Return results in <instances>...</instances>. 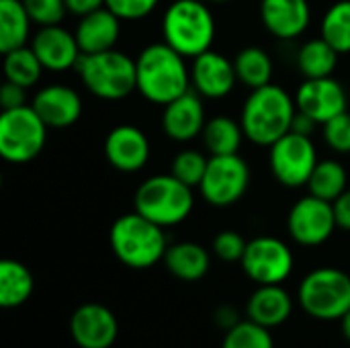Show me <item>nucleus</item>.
I'll return each mask as SVG.
<instances>
[{
    "label": "nucleus",
    "instance_id": "nucleus-1",
    "mask_svg": "<svg viewBox=\"0 0 350 348\" xmlns=\"http://www.w3.org/2000/svg\"><path fill=\"white\" fill-rule=\"evenodd\" d=\"M187 57L174 51L168 43L146 45L135 57L137 92L160 107H166L174 98L191 90V68Z\"/></svg>",
    "mask_w": 350,
    "mask_h": 348
},
{
    "label": "nucleus",
    "instance_id": "nucleus-2",
    "mask_svg": "<svg viewBox=\"0 0 350 348\" xmlns=\"http://www.w3.org/2000/svg\"><path fill=\"white\" fill-rule=\"evenodd\" d=\"M297 113L295 98L279 84L254 88L240 113V123L246 139L256 146L271 148L277 139L291 131Z\"/></svg>",
    "mask_w": 350,
    "mask_h": 348
},
{
    "label": "nucleus",
    "instance_id": "nucleus-3",
    "mask_svg": "<svg viewBox=\"0 0 350 348\" xmlns=\"http://www.w3.org/2000/svg\"><path fill=\"white\" fill-rule=\"evenodd\" d=\"M109 244L119 263L137 271L150 269L164 260L168 250L164 228L139 215L137 211L115 219L109 232Z\"/></svg>",
    "mask_w": 350,
    "mask_h": 348
},
{
    "label": "nucleus",
    "instance_id": "nucleus-4",
    "mask_svg": "<svg viewBox=\"0 0 350 348\" xmlns=\"http://www.w3.org/2000/svg\"><path fill=\"white\" fill-rule=\"evenodd\" d=\"M215 29V16L205 0H174L162 18L164 43L191 59L211 49Z\"/></svg>",
    "mask_w": 350,
    "mask_h": 348
},
{
    "label": "nucleus",
    "instance_id": "nucleus-5",
    "mask_svg": "<svg viewBox=\"0 0 350 348\" xmlns=\"http://www.w3.org/2000/svg\"><path fill=\"white\" fill-rule=\"evenodd\" d=\"M133 205L139 215L166 230L183 224L191 215L195 195L193 187L185 185L174 174H156L137 187Z\"/></svg>",
    "mask_w": 350,
    "mask_h": 348
},
{
    "label": "nucleus",
    "instance_id": "nucleus-6",
    "mask_svg": "<svg viewBox=\"0 0 350 348\" xmlns=\"http://www.w3.org/2000/svg\"><path fill=\"white\" fill-rule=\"evenodd\" d=\"M76 70L82 84L103 101H121L137 90L135 59L123 51L82 53Z\"/></svg>",
    "mask_w": 350,
    "mask_h": 348
},
{
    "label": "nucleus",
    "instance_id": "nucleus-7",
    "mask_svg": "<svg viewBox=\"0 0 350 348\" xmlns=\"http://www.w3.org/2000/svg\"><path fill=\"white\" fill-rule=\"evenodd\" d=\"M297 302L316 320H340L350 310V277L332 267L316 269L299 283Z\"/></svg>",
    "mask_w": 350,
    "mask_h": 348
},
{
    "label": "nucleus",
    "instance_id": "nucleus-8",
    "mask_svg": "<svg viewBox=\"0 0 350 348\" xmlns=\"http://www.w3.org/2000/svg\"><path fill=\"white\" fill-rule=\"evenodd\" d=\"M47 125L31 105L6 109L0 115V156L10 164L35 160L47 142Z\"/></svg>",
    "mask_w": 350,
    "mask_h": 348
},
{
    "label": "nucleus",
    "instance_id": "nucleus-9",
    "mask_svg": "<svg viewBox=\"0 0 350 348\" xmlns=\"http://www.w3.org/2000/svg\"><path fill=\"white\" fill-rule=\"evenodd\" d=\"M318 162V150L310 135L289 131L269 148L271 172L287 189L308 187Z\"/></svg>",
    "mask_w": 350,
    "mask_h": 348
},
{
    "label": "nucleus",
    "instance_id": "nucleus-10",
    "mask_svg": "<svg viewBox=\"0 0 350 348\" xmlns=\"http://www.w3.org/2000/svg\"><path fill=\"white\" fill-rule=\"evenodd\" d=\"M250 187V166L240 154L211 156L199 193L213 207H230L238 203Z\"/></svg>",
    "mask_w": 350,
    "mask_h": 348
},
{
    "label": "nucleus",
    "instance_id": "nucleus-11",
    "mask_svg": "<svg viewBox=\"0 0 350 348\" xmlns=\"http://www.w3.org/2000/svg\"><path fill=\"white\" fill-rule=\"evenodd\" d=\"M246 277L256 285H283L295 267L291 248L275 236H258L248 242L240 260Z\"/></svg>",
    "mask_w": 350,
    "mask_h": 348
},
{
    "label": "nucleus",
    "instance_id": "nucleus-12",
    "mask_svg": "<svg viewBox=\"0 0 350 348\" xmlns=\"http://www.w3.org/2000/svg\"><path fill=\"white\" fill-rule=\"evenodd\" d=\"M334 205L320 197H301L287 215V232L299 246L314 248L328 242L336 230Z\"/></svg>",
    "mask_w": 350,
    "mask_h": 348
},
{
    "label": "nucleus",
    "instance_id": "nucleus-13",
    "mask_svg": "<svg viewBox=\"0 0 350 348\" xmlns=\"http://www.w3.org/2000/svg\"><path fill=\"white\" fill-rule=\"evenodd\" d=\"M297 111L312 117L318 125L328 123L336 115L347 111V90L345 86L328 76V78H306L295 92Z\"/></svg>",
    "mask_w": 350,
    "mask_h": 348
},
{
    "label": "nucleus",
    "instance_id": "nucleus-14",
    "mask_svg": "<svg viewBox=\"0 0 350 348\" xmlns=\"http://www.w3.org/2000/svg\"><path fill=\"white\" fill-rule=\"evenodd\" d=\"M70 334L80 348H111L119 336V322L107 306L84 304L70 318Z\"/></svg>",
    "mask_w": 350,
    "mask_h": 348
},
{
    "label": "nucleus",
    "instance_id": "nucleus-15",
    "mask_svg": "<svg viewBox=\"0 0 350 348\" xmlns=\"http://www.w3.org/2000/svg\"><path fill=\"white\" fill-rule=\"evenodd\" d=\"M238 82L236 66L219 51H205L193 59L191 66V86L203 98H224L228 96Z\"/></svg>",
    "mask_w": 350,
    "mask_h": 348
},
{
    "label": "nucleus",
    "instance_id": "nucleus-16",
    "mask_svg": "<svg viewBox=\"0 0 350 348\" xmlns=\"http://www.w3.org/2000/svg\"><path fill=\"white\" fill-rule=\"evenodd\" d=\"M152 148L148 135L135 125H117L107 133L105 156L119 172H139L150 160Z\"/></svg>",
    "mask_w": 350,
    "mask_h": 348
},
{
    "label": "nucleus",
    "instance_id": "nucleus-17",
    "mask_svg": "<svg viewBox=\"0 0 350 348\" xmlns=\"http://www.w3.org/2000/svg\"><path fill=\"white\" fill-rule=\"evenodd\" d=\"M31 47L37 53L41 66L49 72H66L76 68L82 57L76 35L62 25L39 27L31 39Z\"/></svg>",
    "mask_w": 350,
    "mask_h": 348
},
{
    "label": "nucleus",
    "instance_id": "nucleus-18",
    "mask_svg": "<svg viewBox=\"0 0 350 348\" xmlns=\"http://www.w3.org/2000/svg\"><path fill=\"white\" fill-rule=\"evenodd\" d=\"M205 123L207 119L201 94L191 90L168 103L162 111V129L172 142L178 144L197 139L203 133Z\"/></svg>",
    "mask_w": 350,
    "mask_h": 348
},
{
    "label": "nucleus",
    "instance_id": "nucleus-19",
    "mask_svg": "<svg viewBox=\"0 0 350 348\" xmlns=\"http://www.w3.org/2000/svg\"><path fill=\"white\" fill-rule=\"evenodd\" d=\"M260 21L273 37L291 41L308 31L312 8L308 0H260Z\"/></svg>",
    "mask_w": 350,
    "mask_h": 348
},
{
    "label": "nucleus",
    "instance_id": "nucleus-20",
    "mask_svg": "<svg viewBox=\"0 0 350 348\" xmlns=\"http://www.w3.org/2000/svg\"><path fill=\"white\" fill-rule=\"evenodd\" d=\"M31 107L39 113L45 125L53 129L70 127L82 117V98L74 88L66 84L43 86L33 96Z\"/></svg>",
    "mask_w": 350,
    "mask_h": 348
},
{
    "label": "nucleus",
    "instance_id": "nucleus-21",
    "mask_svg": "<svg viewBox=\"0 0 350 348\" xmlns=\"http://www.w3.org/2000/svg\"><path fill=\"white\" fill-rule=\"evenodd\" d=\"M82 53H100L115 49L121 35V18L107 6L80 16L74 31Z\"/></svg>",
    "mask_w": 350,
    "mask_h": 348
},
{
    "label": "nucleus",
    "instance_id": "nucleus-22",
    "mask_svg": "<svg viewBox=\"0 0 350 348\" xmlns=\"http://www.w3.org/2000/svg\"><path fill=\"white\" fill-rule=\"evenodd\" d=\"M293 314V299L281 285H258L246 304L248 320L273 330L283 326Z\"/></svg>",
    "mask_w": 350,
    "mask_h": 348
},
{
    "label": "nucleus",
    "instance_id": "nucleus-23",
    "mask_svg": "<svg viewBox=\"0 0 350 348\" xmlns=\"http://www.w3.org/2000/svg\"><path fill=\"white\" fill-rule=\"evenodd\" d=\"M164 265L172 277L193 283V281L203 279L209 273L211 256L197 242H176L168 246L164 254Z\"/></svg>",
    "mask_w": 350,
    "mask_h": 348
},
{
    "label": "nucleus",
    "instance_id": "nucleus-24",
    "mask_svg": "<svg viewBox=\"0 0 350 348\" xmlns=\"http://www.w3.org/2000/svg\"><path fill=\"white\" fill-rule=\"evenodd\" d=\"M35 291L33 273L18 260L6 258L0 263V306L4 310L21 308Z\"/></svg>",
    "mask_w": 350,
    "mask_h": 348
},
{
    "label": "nucleus",
    "instance_id": "nucleus-25",
    "mask_svg": "<svg viewBox=\"0 0 350 348\" xmlns=\"http://www.w3.org/2000/svg\"><path fill=\"white\" fill-rule=\"evenodd\" d=\"M31 16L23 0H0V51L2 55L27 45L31 35Z\"/></svg>",
    "mask_w": 350,
    "mask_h": 348
},
{
    "label": "nucleus",
    "instance_id": "nucleus-26",
    "mask_svg": "<svg viewBox=\"0 0 350 348\" xmlns=\"http://www.w3.org/2000/svg\"><path fill=\"white\" fill-rule=\"evenodd\" d=\"M244 129L240 121H234L226 115H217L209 119L203 127L201 139L205 150L211 156H228V154H238L242 139H244Z\"/></svg>",
    "mask_w": 350,
    "mask_h": 348
},
{
    "label": "nucleus",
    "instance_id": "nucleus-27",
    "mask_svg": "<svg viewBox=\"0 0 350 348\" xmlns=\"http://www.w3.org/2000/svg\"><path fill=\"white\" fill-rule=\"evenodd\" d=\"M338 55L326 39H310L297 51V68L304 78H328L336 70Z\"/></svg>",
    "mask_w": 350,
    "mask_h": 348
},
{
    "label": "nucleus",
    "instance_id": "nucleus-28",
    "mask_svg": "<svg viewBox=\"0 0 350 348\" xmlns=\"http://www.w3.org/2000/svg\"><path fill=\"white\" fill-rule=\"evenodd\" d=\"M234 66L238 82H242L250 90L267 86L273 80V59L262 47L250 45L240 49L234 59Z\"/></svg>",
    "mask_w": 350,
    "mask_h": 348
},
{
    "label": "nucleus",
    "instance_id": "nucleus-29",
    "mask_svg": "<svg viewBox=\"0 0 350 348\" xmlns=\"http://www.w3.org/2000/svg\"><path fill=\"white\" fill-rule=\"evenodd\" d=\"M347 189H349V172L345 164L334 158L320 160L308 183L310 195L330 203H334Z\"/></svg>",
    "mask_w": 350,
    "mask_h": 348
},
{
    "label": "nucleus",
    "instance_id": "nucleus-30",
    "mask_svg": "<svg viewBox=\"0 0 350 348\" xmlns=\"http://www.w3.org/2000/svg\"><path fill=\"white\" fill-rule=\"evenodd\" d=\"M43 70L45 68L41 66V62L31 45H23V47H16V49L4 53V78L23 88L35 86L39 82Z\"/></svg>",
    "mask_w": 350,
    "mask_h": 348
},
{
    "label": "nucleus",
    "instance_id": "nucleus-31",
    "mask_svg": "<svg viewBox=\"0 0 350 348\" xmlns=\"http://www.w3.org/2000/svg\"><path fill=\"white\" fill-rule=\"evenodd\" d=\"M320 37L338 53H350V0H338L324 12Z\"/></svg>",
    "mask_w": 350,
    "mask_h": 348
},
{
    "label": "nucleus",
    "instance_id": "nucleus-32",
    "mask_svg": "<svg viewBox=\"0 0 350 348\" xmlns=\"http://www.w3.org/2000/svg\"><path fill=\"white\" fill-rule=\"evenodd\" d=\"M221 348H275V343L269 328L252 320H240L236 326L226 330Z\"/></svg>",
    "mask_w": 350,
    "mask_h": 348
},
{
    "label": "nucleus",
    "instance_id": "nucleus-33",
    "mask_svg": "<svg viewBox=\"0 0 350 348\" xmlns=\"http://www.w3.org/2000/svg\"><path fill=\"white\" fill-rule=\"evenodd\" d=\"M207 162H209V158H205L201 152L183 150L174 156V160L170 164V174H174L185 185L199 189V185L205 176V170H207Z\"/></svg>",
    "mask_w": 350,
    "mask_h": 348
},
{
    "label": "nucleus",
    "instance_id": "nucleus-34",
    "mask_svg": "<svg viewBox=\"0 0 350 348\" xmlns=\"http://www.w3.org/2000/svg\"><path fill=\"white\" fill-rule=\"evenodd\" d=\"M23 4L31 21L39 27L62 25L68 12L66 0H23Z\"/></svg>",
    "mask_w": 350,
    "mask_h": 348
},
{
    "label": "nucleus",
    "instance_id": "nucleus-35",
    "mask_svg": "<svg viewBox=\"0 0 350 348\" xmlns=\"http://www.w3.org/2000/svg\"><path fill=\"white\" fill-rule=\"evenodd\" d=\"M326 146L336 154H350V113L345 111L322 125Z\"/></svg>",
    "mask_w": 350,
    "mask_h": 348
},
{
    "label": "nucleus",
    "instance_id": "nucleus-36",
    "mask_svg": "<svg viewBox=\"0 0 350 348\" xmlns=\"http://www.w3.org/2000/svg\"><path fill=\"white\" fill-rule=\"evenodd\" d=\"M248 242L234 230H224L213 238V254L224 263H240Z\"/></svg>",
    "mask_w": 350,
    "mask_h": 348
},
{
    "label": "nucleus",
    "instance_id": "nucleus-37",
    "mask_svg": "<svg viewBox=\"0 0 350 348\" xmlns=\"http://www.w3.org/2000/svg\"><path fill=\"white\" fill-rule=\"evenodd\" d=\"M160 0H107V8H111L121 21H142L156 10Z\"/></svg>",
    "mask_w": 350,
    "mask_h": 348
},
{
    "label": "nucleus",
    "instance_id": "nucleus-38",
    "mask_svg": "<svg viewBox=\"0 0 350 348\" xmlns=\"http://www.w3.org/2000/svg\"><path fill=\"white\" fill-rule=\"evenodd\" d=\"M0 105H2V111L27 105V88L4 80V84L0 88Z\"/></svg>",
    "mask_w": 350,
    "mask_h": 348
},
{
    "label": "nucleus",
    "instance_id": "nucleus-39",
    "mask_svg": "<svg viewBox=\"0 0 350 348\" xmlns=\"http://www.w3.org/2000/svg\"><path fill=\"white\" fill-rule=\"evenodd\" d=\"M332 205H334L336 226L345 232H350V189H347Z\"/></svg>",
    "mask_w": 350,
    "mask_h": 348
},
{
    "label": "nucleus",
    "instance_id": "nucleus-40",
    "mask_svg": "<svg viewBox=\"0 0 350 348\" xmlns=\"http://www.w3.org/2000/svg\"><path fill=\"white\" fill-rule=\"evenodd\" d=\"M66 6H68L70 14H76L80 18L84 14H90V12L107 6V0H66Z\"/></svg>",
    "mask_w": 350,
    "mask_h": 348
},
{
    "label": "nucleus",
    "instance_id": "nucleus-41",
    "mask_svg": "<svg viewBox=\"0 0 350 348\" xmlns=\"http://www.w3.org/2000/svg\"><path fill=\"white\" fill-rule=\"evenodd\" d=\"M316 125H318V123H316L312 117H308L306 113L297 111V113H295V117H293L291 131L301 133V135H310V137H312V131H314V127H316Z\"/></svg>",
    "mask_w": 350,
    "mask_h": 348
},
{
    "label": "nucleus",
    "instance_id": "nucleus-42",
    "mask_svg": "<svg viewBox=\"0 0 350 348\" xmlns=\"http://www.w3.org/2000/svg\"><path fill=\"white\" fill-rule=\"evenodd\" d=\"M215 320H217V324H219L221 328H226V330H230L232 326H236V324L240 322V318H238L236 310H234V308H230V306L219 308V310L215 312Z\"/></svg>",
    "mask_w": 350,
    "mask_h": 348
},
{
    "label": "nucleus",
    "instance_id": "nucleus-43",
    "mask_svg": "<svg viewBox=\"0 0 350 348\" xmlns=\"http://www.w3.org/2000/svg\"><path fill=\"white\" fill-rule=\"evenodd\" d=\"M340 328H342V334H345V338L350 343V310L340 318Z\"/></svg>",
    "mask_w": 350,
    "mask_h": 348
},
{
    "label": "nucleus",
    "instance_id": "nucleus-44",
    "mask_svg": "<svg viewBox=\"0 0 350 348\" xmlns=\"http://www.w3.org/2000/svg\"><path fill=\"white\" fill-rule=\"evenodd\" d=\"M207 4H221V2H230V0H205Z\"/></svg>",
    "mask_w": 350,
    "mask_h": 348
}]
</instances>
